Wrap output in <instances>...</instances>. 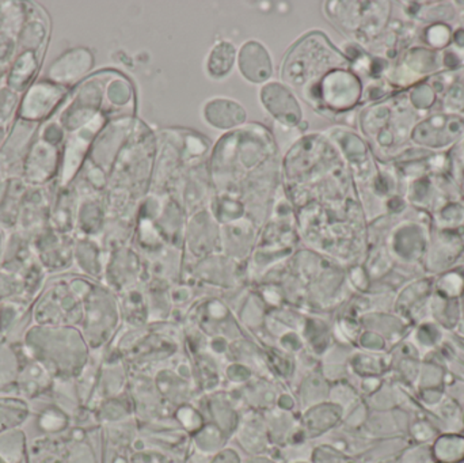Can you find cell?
<instances>
[{"mask_svg": "<svg viewBox=\"0 0 464 463\" xmlns=\"http://www.w3.org/2000/svg\"><path fill=\"white\" fill-rule=\"evenodd\" d=\"M26 451V437L21 429L0 435V458L5 463H21Z\"/></svg>", "mask_w": 464, "mask_h": 463, "instance_id": "17", "label": "cell"}, {"mask_svg": "<svg viewBox=\"0 0 464 463\" xmlns=\"http://www.w3.org/2000/svg\"><path fill=\"white\" fill-rule=\"evenodd\" d=\"M33 253L45 271L59 272L72 263L73 244L70 236L57 233L51 227L35 236L30 241Z\"/></svg>", "mask_w": 464, "mask_h": 463, "instance_id": "5", "label": "cell"}, {"mask_svg": "<svg viewBox=\"0 0 464 463\" xmlns=\"http://www.w3.org/2000/svg\"><path fill=\"white\" fill-rule=\"evenodd\" d=\"M235 60V48L230 43H217L207 62V70L212 78H225L230 73Z\"/></svg>", "mask_w": 464, "mask_h": 463, "instance_id": "16", "label": "cell"}, {"mask_svg": "<svg viewBox=\"0 0 464 463\" xmlns=\"http://www.w3.org/2000/svg\"><path fill=\"white\" fill-rule=\"evenodd\" d=\"M209 463H242L239 454L232 449H223Z\"/></svg>", "mask_w": 464, "mask_h": 463, "instance_id": "21", "label": "cell"}, {"mask_svg": "<svg viewBox=\"0 0 464 463\" xmlns=\"http://www.w3.org/2000/svg\"><path fill=\"white\" fill-rule=\"evenodd\" d=\"M30 407L21 397H0V435L18 429L29 418Z\"/></svg>", "mask_w": 464, "mask_h": 463, "instance_id": "14", "label": "cell"}, {"mask_svg": "<svg viewBox=\"0 0 464 463\" xmlns=\"http://www.w3.org/2000/svg\"><path fill=\"white\" fill-rule=\"evenodd\" d=\"M40 57L41 54L35 52H18V56L14 60L8 72V89L13 90L16 94L26 90L40 67Z\"/></svg>", "mask_w": 464, "mask_h": 463, "instance_id": "13", "label": "cell"}, {"mask_svg": "<svg viewBox=\"0 0 464 463\" xmlns=\"http://www.w3.org/2000/svg\"><path fill=\"white\" fill-rule=\"evenodd\" d=\"M240 70L251 82L266 81L272 75V63L266 49L259 43H248L240 52Z\"/></svg>", "mask_w": 464, "mask_h": 463, "instance_id": "11", "label": "cell"}, {"mask_svg": "<svg viewBox=\"0 0 464 463\" xmlns=\"http://www.w3.org/2000/svg\"><path fill=\"white\" fill-rule=\"evenodd\" d=\"M18 94L13 90L0 89V128H5L13 116L14 108L16 106Z\"/></svg>", "mask_w": 464, "mask_h": 463, "instance_id": "18", "label": "cell"}, {"mask_svg": "<svg viewBox=\"0 0 464 463\" xmlns=\"http://www.w3.org/2000/svg\"><path fill=\"white\" fill-rule=\"evenodd\" d=\"M53 382L54 378L49 374L48 370L41 366L38 362L33 361L26 353L24 366L16 381L15 394L24 399H35L52 391Z\"/></svg>", "mask_w": 464, "mask_h": 463, "instance_id": "9", "label": "cell"}, {"mask_svg": "<svg viewBox=\"0 0 464 463\" xmlns=\"http://www.w3.org/2000/svg\"><path fill=\"white\" fill-rule=\"evenodd\" d=\"M177 418H179V420L181 421L182 426L189 434L195 435L196 432L200 431L204 427L201 416L196 410H190V408H182L177 413Z\"/></svg>", "mask_w": 464, "mask_h": 463, "instance_id": "20", "label": "cell"}, {"mask_svg": "<svg viewBox=\"0 0 464 463\" xmlns=\"http://www.w3.org/2000/svg\"><path fill=\"white\" fill-rule=\"evenodd\" d=\"M0 306H2V302H0Z\"/></svg>", "mask_w": 464, "mask_h": 463, "instance_id": "25", "label": "cell"}, {"mask_svg": "<svg viewBox=\"0 0 464 463\" xmlns=\"http://www.w3.org/2000/svg\"><path fill=\"white\" fill-rule=\"evenodd\" d=\"M30 463H97L94 450L84 440L76 438H41L33 443Z\"/></svg>", "mask_w": 464, "mask_h": 463, "instance_id": "4", "label": "cell"}, {"mask_svg": "<svg viewBox=\"0 0 464 463\" xmlns=\"http://www.w3.org/2000/svg\"><path fill=\"white\" fill-rule=\"evenodd\" d=\"M67 89L51 81L32 84L21 106V119L35 122L49 117L64 100Z\"/></svg>", "mask_w": 464, "mask_h": 463, "instance_id": "6", "label": "cell"}, {"mask_svg": "<svg viewBox=\"0 0 464 463\" xmlns=\"http://www.w3.org/2000/svg\"><path fill=\"white\" fill-rule=\"evenodd\" d=\"M340 410L332 404H319L311 408L302 419V429L307 439L321 437L340 421Z\"/></svg>", "mask_w": 464, "mask_h": 463, "instance_id": "12", "label": "cell"}, {"mask_svg": "<svg viewBox=\"0 0 464 463\" xmlns=\"http://www.w3.org/2000/svg\"><path fill=\"white\" fill-rule=\"evenodd\" d=\"M192 439L198 454L214 458L218 453L225 449L226 443L230 438L219 427L212 423L204 424L203 429L196 432Z\"/></svg>", "mask_w": 464, "mask_h": 463, "instance_id": "15", "label": "cell"}, {"mask_svg": "<svg viewBox=\"0 0 464 463\" xmlns=\"http://www.w3.org/2000/svg\"><path fill=\"white\" fill-rule=\"evenodd\" d=\"M313 463H353L351 459L345 458L340 451L335 450L332 446H316L311 454Z\"/></svg>", "mask_w": 464, "mask_h": 463, "instance_id": "19", "label": "cell"}, {"mask_svg": "<svg viewBox=\"0 0 464 463\" xmlns=\"http://www.w3.org/2000/svg\"><path fill=\"white\" fill-rule=\"evenodd\" d=\"M21 342L24 352L54 380H76L89 363V344L75 326L32 325Z\"/></svg>", "mask_w": 464, "mask_h": 463, "instance_id": "1", "label": "cell"}, {"mask_svg": "<svg viewBox=\"0 0 464 463\" xmlns=\"http://www.w3.org/2000/svg\"><path fill=\"white\" fill-rule=\"evenodd\" d=\"M235 435L240 448L250 456H264L272 445L267 434L266 421L259 415H247L243 418Z\"/></svg>", "mask_w": 464, "mask_h": 463, "instance_id": "10", "label": "cell"}, {"mask_svg": "<svg viewBox=\"0 0 464 463\" xmlns=\"http://www.w3.org/2000/svg\"><path fill=\"white\" fill-rule=\"evenodd\" d=\"M92 285L86 280L57 279L38 298L30 312L33 325L75 326L83 320V301Z\"/></svg>", "mask_w": 464, "mask_h": 463, "instance_id": "2", "label": "cell"}, {"mask_svg": "<svg viewBox=\"0 0 464 463\" xmlns=\"http://www.w3.org/2000/svg\"><path fill=\"white\" fill-rule=\"evenodd\" d=\"M294 463H308V462H305V461H295Z\"/></svg>", "mask_w": 464, "mask_h": 463, "instance_id": "23", "label": "cell"}, {"mask_svg": "<svg viewBox=\"0 0 464 463\" xmlns=\"http://www.w3.org/2000/svg\"><path fill=\"white\" fill-rule=\"evenodd\" d=\"M117 323L113 299L103 288L92 285L83 301L82 334L92 350H98L109 342Z\"/></svg>", "mask_w": 464, "mask_h": 463, "instance_id": "3", "label": "cell"}, {"mask_svg": "<svg viewBox=\"0 0 464 463\" xmlns=\"http://www.w3.org/2000/svg\"><path fill=\"white\" fill-rule=\"evenodd\" d=\"M242 463H277V462L273 461V459L269 458V457L251 456V457H248V458H246L245 461H242Z\"/></svg>", "mask_w": 464, "mask_h": 463, "instance_id": "22", "label": "cell"}, {"mask_svg": "<svg viewBox=\"0 0 464 463\" xmlns=\"http://www.w3.org/2000/svg\"><path fill=\"white\" fill-rule=\"evenodd\" d=\"M59 163V149L48 143L43 138L37 139L30 146L24 159V177L29 184L40 187L41 184L51 181L56 173Z\"/></svg>", "mask_w": 464, "mask_h": 463, "instance_id": "7", "label": "cell"}, {"mask_svg": "<svg viewBox=\"0 0 464 463\" xmlns=\"http://www.w3.org/2000/svg\"><path fill=\"white\" fill-rule=\"evenodd\" d=\"M0 463H5V461H3V459H2V458H0Z\"/></svg>", "mask_w": 464, "mask_h": 463, "instance_id": "24", "label": "cell"}, {"mask_svg": "<svg viewBox=\"0 0 464 463\" xmlns=\"http://www.w3.org/2000/svg\"><path fill=\"white\" fill-rule=\"evenodd\" d=\"M24 358L26 352L21 342H0V397L15 394L16 381Z\"/></svg>", "mask_w": 464, "mask_h": 463, "instance_id": "8", "label": "cell"}]
</instances>
